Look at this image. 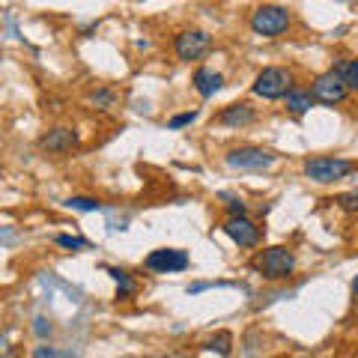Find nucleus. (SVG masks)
<instances>
[{
  "mask_svg": "<svg viewBox=\"0 0 358 358\" xmlns=\"http://www.w3.org/2000/svg\"><path fill=\"white\" fill-rule=\"evenodd\" d=\"M289 90H293V72L281 69V66H266L263 72H257L254 84H251V93L260 96V99H284Z\"/></svg>",
  "mask_w": 358,
  "mask_h": 358,
  "instance_id": "3",
  "label": "nucleus"
},
{
  "mask_svg": "<svg viewBox=\"0 0 358 358\" xmlns=\"http://www.w3.org/2000/svg\"><path fill=\"white\" fill-rule=\"evenodd\" d=\"M197 120V110H185V114H176L171 122H167V126L171 129H182V126H188V122H194Z\"/></svg>",
  "mask_w": 358,
  "mask_h": 358,
  "instance_id": "23",
  "label": "nucleus"
},
{
  "mask_svg": "<svg viewBox=\"0 0 358 358\" xmlns=\"http://www.w3.org/2000/svg\"><path fill=\"white\" fill-rule=\"evenodd\" d=\"M227 236L239 245V248H257L263 239V230L257 227V221H251L248 215H230L227 221H224L221 227Z\"/></svg>",
  "mask_w": 358,
  "mask_h": 358,
  "instance_id": "8",
  "label": "nucleus"
},
{
  "mask_svg": "<svg viewBox=\"0 0 358 358\" xmlns=\"http://www.w3.org/2000/svg\"><path fill=\"white\" fill-rule=\"evenodd\" d=\"M287 99V110L289 114H296V117H301V114H308V110L313 108V102H317V96H313V90H289V93L284 96Z\"/></svg>",
  "mask_w": 358,
  "mask_h": 358,
  "instance_id": "13",
  "label": "nucleus"
},
{
  "mask_svg": "<svg viewBox=\"0 0 358 358\" xmlns=\"http://www.w3.org/2000/svg\"><path fill=\"white\" fill-rule=\"evenodd\" d=\"M257 272H260L266 281H284V278L293 275L296 268V254L287 248V245H275V248L260 251V257L254 260Z\"/></svg>",
  "mask_w": 358,
  "mask_h": 358,
  "instance_id": "2",
  "label": "nucleus"
},
{
  "mask_svg": "<svg viewBox=\"0 0 358 358\" xmlns=\"http://www.w3.org/2000/svg\"><path fill=\"white\" fill-rule=\"evenodd\" d=\"M313 96H317V102L322 105H341L346 96H350V84H346V78L341 69H331V72H322L320 78H313Z\"/></svg>",
  "mask_w": 358,
  "mask_h": 358,
  "instance_id": "6",
  "label": "nucleus"
},
{
  "mask_svg": "<svg viewBox=\"0 0 358 358\" xmlns=\"http://www.w3.org/2000/svg\"><path fill=\"white\" fill-rule=\"evenodd\" d=\"M42 143V150H48V152H69L75 147V131L72 129H51L45 138L39 141Z\"/></svg>",
  "mask_w": 358,
  "mask_h": 358,
  "instance_id": "12",
  "label": "nucleus"
},
{
  "mask_svg": "<svg viewBox=\"0 0 358 358\" xmlns=\"http://www.w3.org/2000/svg\"><path fill=\"white\" fill-rule=\"evenodd\" d=\"M66 206L75 209V212H99L102 209V203H99L96 197H69L66 200Z\"/></svg>",
  "mask_w": 358,
  "mask_h": 358,
  "instance_id": "16",
  "label": "nucleus"
},
{
  "mask_svg": "<svg viewBox=\"0 0 358 358\" xmlns=\"http://www.w3.org/2000/svg\"><path fill=\"white\" fill-rule=\"evenodd\" d=\"M108 275L117 281V296L120 299L134 296V281H131V275L126 272V268H108Z\"/></svg>",
  "mask_w": 358,
  "mask_h": 358,
  "instance_id": "14",
  "label": "nucleus"
},
{
  "mask_svg": "<svg viewBox=\"0 0 358 358\" xmlns=\"http://www.w3.org/2000/svg\"><path fill=\"white\" fill-rule=\"evenodd\" d=\"M33 355H36V358H45V355H48V358H66V355H72V352L69 350H54V346H36Z\"/></svg>",
  "mask_w": 358,
  "mask_h": 358,
  "instance_id": "22",
  "label": "nucleus"
},
{
  "mask_svg": "<svg viewBox=\"0 0 358 358\" xmlns=\"http://www.w3.org/2000/svg\"><path fill=\"white\" fill-rule=\"evenodd\" d=\"M230 346H233L230 331H218L215 338L206 343V350H209V352H218V355H230Z\"/></svg>",
  "mask_w": 358,
  "mask_h": 358,
  "instance_id": "15",
  "label": "nucleus"
},
{
  "mask_svg": "<svg viewBox=\"0 0 358 358\" xmlns=\"http://www.w3.org/2000/svg\"><path fill=\"white\" fill-rule=\"evenodd\" d=\"M224 200H227V212H230V215H245V212H248V206H245V200H242V197L224 194Z\"/></svg>",
  "mask_w": 358,
  "mask_h": 358,
  "instance_id": "20",
  "label": "nucleus"
},
{
  "mask_svg": "<svg viewBox=\"0 0 358 358\" xmlns=\"http://www.w3.org/2000/svg\"><path fill=\"white\" fill-rule=\"evenodd\" d=\"M352 293L358 296V278H355V281H352Z\"/></svg>",
  "mask_w": 358,
  "mask_h": 358,
  "instance_id": "25",
  "label": "nucleus"
},
{
  "mask_svg": "<svg viewBox=\"0 0 358 358\" xmlns=\"http://www.w3.org/2000/svg\"><path fill=\"white\" fill-rule=\"evenodd\" d=\"M192 84L203 99H212L224 87V75L215 72V69H209V66H200V69L194 72V78H192Z\"/></svg>",
  "mask_w": 358,
  "mask_h": 358,
  "instance_id": "11",
  "label": "nucleus"
},
{
  "mask_svg": "<svg viewBox=\"0 0 358 358\" xmlns=\"http://www.w3.org/2000/svg\"><path fill=\"white\" fill-rule=\"evenodd\" d=\"M188 254L182 248H155L150 251V257L143 260V266L150 272H159V275H171V272H185L188 268Z\"/></svg>",
  "mask_w": 358,
  "mask_h": 358,
  "instance_id": "9",
  "label": "nucleus"
},
{
  "mask_svg": "<svg viewBox=\"0 0 358 358\" xmlns=\"http://www.w3.org/2000/svg\"><path fill=\"white\" fill-rule=\"evenodd\" d=\"M212 48V36L206 30H179L176 33V39H173V51H176V57L182 60V63H192V60H200L203 54H209Z\"/></svg>",
  "mask_w": 358,
  "mask_h": 358,
  "instance_id": "7",
  "label": "nucleus"
},
{
  "mask_svg": "<svg viewBox=\"0 0 358 358\" xmlns=\"http://www.w3.org/2000/svg\"><path fill=\"white\" fill-rule=\"evenodd\" d=\"M33 331H36V334H39V338H45V334H51V322L39 317L36 322H33Z\"/></svg>",
  "mask_w": 358,
  "mask_h": 358,
  "instance_id": "24",
  "label": "nucleus"
},
{
  "mask_svg": "<svg viewBox=\"0 0 358 358\" xmlns=\"http://www.w3.org/2000/svg\"><path fill=\"white\" fill-rule=\"evenodd\" d=\"M60 245V248H72V251H78V248H87V239H81V236H66V233H60L57 239H54Z\"/></svg>",
  "mask_w": 358,
  "mask_h": 358,
  "instance_id": "17",
  "label": "nucleus"
},
{
  "mask_svg": "<svg viewBox=\"0 0 358 358\" xmlns=\"http://www.w3.org/2000/svg\"><path fill=\"white\" fill-rule=\"evenodd\" d=\"M224 162L233 171H268L278 162V155L263 147H236L224 155Z\"/></svg>",
  "mask_w": 358,
  "mask_h": 358,
  "instance_id": "5",
  "label": "nucleus"
},
{
  "mask_svg": "<svg viewBox=\"0 0 358 358\" xmlns=\"http://www.w3.org/2000/svg\"><path fill=\"white\" fill-rule=\"evenodd\" d=\"M293 24V15H289L287 6H275V3H263L251 13V30L257 36H266V39H275L281 33L289 30Z\"/></svg>",
  "mask_w": 358,
  "mask_h": 358,
  "instance_id": "1",
  "label": "nucleus"
},
{
  "mask_svg": "<svg viewBox=\"0 0 358 358\" xmlns=\"http://www.w3.org/2000/svg\"><path fill=\"white\" fill-rule=\"evenodd\" d=\"M254 108H251V102H233V105H227L218 114V122L221 126H230V129H242V126H248V122H254Z\"/></svg>",
  "mask_w": 358,
  "mask_h": 358,
  "instance_id": "10",
  "label": "nucleus"
},
{
  "mask_svg": "<svg viewBox=\"0 0 358 358\" xmlns=\"http://www.w3.org/2000/svg\"><path fill=\"white\" fill-rule=\"evenodd\" d=\"M355 171L352 162L346 159H331V155H313V159L305 162V176L313 179L320 185H329V182H338V179L350 176Z\"/></svg>",
  "mask_w": 358,
  "mask_h": 358,
  "instance_id": "4",
  "label": "nucleus"
},
{
  "mask_svg": "<svg viewBox=\"0 0 358 358\" xmlns=\"http://www.w3.org/2000/svg\"><path fill=\"white\" fill-rule=\"evenodd\" d=\"M341 72H343V78H346V84H350V90H358V60H350Z\"/></svg>",
  "mask_w": 358,
  "mask_h": 358,
  "instance_id": "19",
  "label": "nucleus"
},
{
  "mask_svg": "<svg viewBox=\"0 0 358 358\" xmlns=\"http://www.w3.org/2000/svg\"><path fill=\"white\" fill-rule=\"evenodd\" d=\"M338 206H341L343 212H358V188H355V192L341 194V197H338Z\"/></svg>",
  "mask_w": 358,
  "mask_h": 358,
  "instance_id": "18",
  "label": "nucleus"
},
{
  "mask_svg": "<svg viewBox=\"0 0 358 358\" xmlns=\"http://www.w3.org/2000/svg\"><path fill=\"white\" fill-rule=\"evenodd\" d=\"M114 93H110V90H99V93H93V96H90V102H93V105H99V108H110V105H114Z\"/></svg>",
  "mask_w": 358,
  "mask_h": 358,
  "instance_id": "21",
  "label": "nucleus"
}]
</instances>
